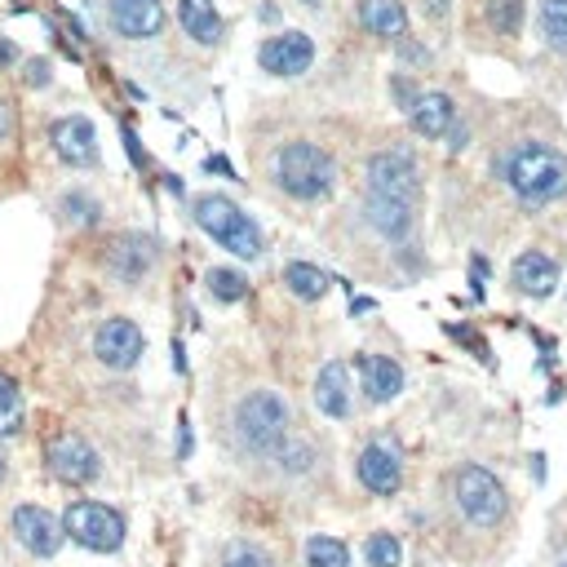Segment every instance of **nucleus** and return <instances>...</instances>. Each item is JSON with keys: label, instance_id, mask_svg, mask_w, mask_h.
Instances as JSON below:
<instances>
[{"label": "nucleus", "instance_id": "1", "mask_svg": "<svg viewBox=\"0 0 567 567\" xmlns=\"http://www.w3.org/2000/svg\"><path fill=\"white\" fill-rule=\"evenodd\" d=\"M505 182L527 204H549L567 191V160L545 142H523L505 156Z\"/></svg>", "mask_w": 567, "mask_h": 567}, {"label": "nucleus", "instance_id": "2", "mask_svg": "<svg viewBox=\"0 0 567 567\" xmlns=\"http://www.w3.org/2000/svg\"><path fill=\"white\" fill-rule=\"evenodd\" d=\"M275 182L293 200H324L338 182V164L315 142H289L275 151Z\"/></svg>", "mask_w": 567, "mask_h": 567}, {"label": "nucleus", "instance_id": "3", "mask_svg": "<svg viewBox=\"0 0 567 567\" xmlns=\"http://www.w3.org/2000/svg\"><path fill=\"white\" fill-rule=\"evenodd\" d=\"M195 226L204 231V235H213V244H222L226 253H235V257H261V231H257V222L239 208V204H231L226 195H200L195 200Z\"/></svg>", "mask_w": 567, "mask_h": 567}, {"label": "nucleus", "instance_id": "4", "mask_svg": "<svg viewBox=\"0 0 567 567\" xmlns=\"http://www.w3.org/2000/svg\"><path fill=\"white\" fill-rule=\"evenodd\" d=\"M235 439L253 452H275L289 439V404L275 391H253L235 404Z\"/></svg>", "mask_w": 567, "mask_h": 567}, {"label": "nucleus", "instance_id": "5", "mask_svg": "<svg viewBox=\"0 0 567 567\" xmlns=\"http://www.w3.org/2000/svg\"><path fill=\"white\" fill-rule=\"evenodd\" d=\"M63 532L94 554H116L125 545V518L103 501H72L63 514Z\"/></svg>", "mask_w": 567, "mask_h": 567}, {"label": "nucleus", "instance_id": "6", "mask_svg": "<svg viewBox=\"0 0 567 567\" xmlns=\"http://www.w3.org/2000/svg\"><path fill=\"white\" fill-rule=\"evenodd\" d=\"M452 492H457L461 514H466L474 527H496V523L505 518V510H510V496H505L501 479H496L492 470H483V466H461Z\"/></svg>", "mask_w": 567, "mask_h": 567}, {"label": "nucleus", "instance_id": "7", "mask_svg": "<svg viewBox=\"0 0 567 567\" xmlns=\"http://www.w3.org/2000/svg\"><path fill=\"white\" fill-rule=\"evenodd\" d=\"M50 470H54V479H63L67 488H85V483H94L98 479V470H103V461H98V452H94V443L85 439V435H58L54 443H50Z\"/></svg>", "mask_w": 567, "mask_h": 567}, {"label": "nucleus", "instance_id": "8", "mask_svg": "<svg viewBox=\"0 0 567 567\" xmlns=\"http://www.w3.org/2000/svg\"><path fill=\"white\" fill-rule=\"evenodd\" d=\"M257 63H261V72H270V76L293 81V76L311 72V63H315V41H311L307 32H279V36H270V41H261Z\"/></svg>", "mask_w": 567, "mask_h": 567}, {"label": "nucleus", "instance_id": "9", "mask_svg": "<svg viewBox=\"0 0 567 567\" xmlns=\"http://www.w3.org/2000/svg\"><path fill=\"white\" fill-rule=\"evenodd\" d=\"M368 191L386 195V200H417V164L408 151H377L368 160Z\"/></svg>", "mask_w": 567, "mask_h": 567}, {"label": "nucleus", "instance_id": "10", "mask_svg": "<svg viewBox=\"0 0 567 567\" xmlns=\"http://www.w3.org/2000/svg\"><path fill=\"white\" fill-rule=\"evenodd\" d=\"M14 536H19V545H23L28 554H36V558H54V554L63 549V541H67L63 518H54L45 505H19V510H14Z\"/></svg>", "mask_w": 567, "mask_h": 567}, {"label": "nucleus", "instance_id": "11", "mask_svg": "<svg viewBox=\"0 0 567 567\" xmlns=\"http://www.w3.org/2000/svg\"><path fill=\"white\" fill-rule=\"evenodd\" d=\"M142 329L133 320H107L98 333H94V355L107 364V368H133L138 355H142Z\"/></svg>", "mask_w": 567, "mask_h": 567}, {"label": "nucleus", "instance_id": "12", "mask_svg": "<svg viewBox=\"0 0 567 567\" xmlns=\"http://www.w3.org/2000/svg\"><path fill=\"white\" fill-rule=\"evenodd\" d=\"M355 474L360 483L373 492V496H395L399 483H404V466H399V452L386 448V443H368L355 461Z\"/></svg>", "mask_w": 567, "mask_h": 567}, {"label": "nucleus", "instance_id": "13", "mask_svg": "<svg viewBox=\"0 0 567 567\" xmlns=\"http://www.w3.org/2000/svg\"><path fill=\"white\" fill-rule=\"evenodd\" d=\"M111 28L125 41H151L164 28L160 0H111Z\"/></svg>", "mask_w": 567, "mask_h": 567}, {"label": "nucleus", "instance_id": "14", "mask_svg": "<svg viewBox=\"0 0 567 567\" xmlns=\"http://www.w3.org/2000/svg\"><path fill=\"white\" fill-rule=\"evenodd\" d=\"M54 151L72 164V169H89L98 160V133L85 116H67L54 125Z\"/></svg>", "mask_w": 567, "mask_h": 567}, {"label": "nucleus", "instance_id": "15", "mask_svg": "<svg viewBox=\"0 0 567 567\" xmlns=\"http://www.w3.org/2000/svg\"><path fill=\"white\" fill-rule=\"evenodd\" d=\"M355 368H360L364 395L373 404H391L404 391V368L395 360H386V355H355Z\"/></svg>", "mask_w": 567, "mask_h": 567}, {"label": "nucleus", "instance_id": "16", "mask_svg": "<svg viewBox=\"0 0 567 567\" xmlns=\"http://www.w3.org/2000/svg\"><path fill=\"white\" fill-rule=\"evenodd\" d=\"M514 284H518V293H527V298H549L554 289H558V266H554V257L549 253H541V248H527L518 261H514Z\"/></svg>", "mask_w": 567, "mask_h": 567}, {"label": "nucleus", "instance_id": "17", "mask_svg": "<svg viewBox=\"0 0 567 567\" xmlns=\"http://www.w3.org/2000/svg\"><path fill=\"white\" fill-rule=\"evenodd\" d=\"M315 408L324 417H346L351 413V373L346 364H324L315 377Z\"/></svg>", "mask_w": 567, "mask_h": 567}, {"label": "nucleus", "instance_id": "18", "mask_svg": "<svg viewBox=\"0 0 567 567\" xmlns=\"http://www.w3.org/2000/svg\"><path fill=\"white\" fill-rule=\"evenodd\" d=\"M178 23L195 45H217L222 41V19L213 0H178Z\"/></svg>", "mask_w": 567, "mask_h": 567}, {"label": "nucleus", "instance_id": "19", "mask_svg": "<svg viewBox=\"0 0 567 567\" xmlns=\"http://www.w3.org/2000/svg\"><path fill=\"white\" fill-rule=\"evenodd\" d=\"M408 116H413V129L421 138H443L452 129V98L448 94H417Z\"/></svg>", "mask_w": 567, "mask_h": 567}, {"label": "nucleus", "instance_id": "20", "mask_svg": "<svg viewBox=\"0 0 567 567\" xmlns=\"http://www.w3.org/2000/svg\"><path fill=\"white\" fill-rule=\"evenodd\" d=\"M156 266V239H142V235H125L116 248H111V270L120 279H142L147 270Z\"/></svg>", "mask_w": 567, "mask_h": 567}, {"label": "nucleus", "instance_id": "21", "mask_svg": "<svg viewBox=\"0 0 567 567\" xmlns=\"http://www.w3.org/2000/svg\"><path fill=\"white\" fill-rule=\"evenodd\" d=\"M368 226L377 231V235H386V239H404L408 235V226H413V204H404V200H386V195H368Z\"/></svg>", "mask_w": 567, "mask_h": 567}, {"label": "nucleus", "instance_id": "22", "mask_svg": "<svg viewBox=\"0 0 567 567\" xmlns=\"http://www.w3.org/2000/svg\"><path fill=\"white\" fill-rule=\"evenodd\" d=\"M360 23L373 36H382V41H399L408 32V14H404L399 0H364V6H360Z\"/></svg>", "mask_w": 567, "mask_h": 567}, {"label": "nucleus", "instance_id": "23", "mask_svg": "<svg viewBox=\"0 0 567 567\" xmlns=\"http://www.w3.org/2000/svg\"><path fill=\"white\" fill-rule=\"evenodd\" d=\"M284 284H289V293L302 298V302H320L329 293V275L311 261H289L284 266Z\"/></svg>", "mask_w": 567, "mask_h": 567}, {"label": "nucleus", "instance_id": "24", "mask_svg": "<svg viewBox=\"0 0 567 567\" xmlns=\"http://www.w3.org/2000/svg\"><path fill=\"white\" fill-rule=\"evenodd\" d=\"M204 289H208V298H217V302H244L248 298V279L239 275V270H231V266H213L208 275H204Z\"/></svg>", "mask_w": 567, "mask_h": 567}, {"label": "nucleus", "instance_id": "25", "mask_svg": "<svg viewBox=\"0 0 567 567\" xmlns=\"http://www.w3.org/2000/svg\"><path fill=\"white\" fill-rule=\"evenodd\" d=\"M307 563L311 567H351V549L338 536H311L307 541Z\"/></svg>", "mask_w": 567, "mask_h": 567}, {"label": "nucleus", "instance_id": "26", "mask_svg": "<svg viewBox=\"0 0 567 567\" xmlns=\"http://www.w3.org/2000/svg\"><path fill=\"white\" fill-rule=\"evenodd\" d=\"M23 430V395L14 386V377L0 373V435Z\"/></svg>", "mask_w": 567, "mask_h": 567}, {"label": "nucleus", "instance_id": "27", "mask_svg": "<svg viewBox=\"0 0 567 567\" xmlns=\"http://www.w3.org/2000/svg\"><path fill=\"white\" fill-rule=\"evenodd\" d=\"M541 32L554 50H567V0H541Z\"/></svg>", "mask_w": 567, "mask_h": 567}, {"label": "nucleus", "instance_id": "28", "mask_svg": "<svg viewBox=\"0 0 567 567\" xmlns=\"http://www.w3.org/2000/svg\"><path fill=\"white\" fill-rule=\"evenodd\" d=\"M364 558H368V567H399L404 563V545L391 532H373L368 545H364Z\"/></svg>", "mask_w": 567, "mask_h": 567}, {"label": "nucleus", "instance_id": "29", "mask_svg": "<svg viewBox=\"0 0 567 567\" xmlns=\"http://www.w3.org/2000/svg\"><path fill=\"white\" fill-rule=\"evenodd\" d=\"M488 19L501 36H514L523 23V0H488Z\"/></svg>", "mask_w": 567, "mask_h": 567}, {"label": "nucleus", "instance_id": "30", "mask_svg": "<svg viewBox=\"0 0 567 567\" xmlns=\"http://www.w3.org/2000/svg\"><path fill=\"white\" fill-rule=\"evenodd\" d=\"M222 567H270V558L248 541H231L222 554Z\"/></svg>", "mask_w": 567, "mask_h": 567}, {"label": "nucleus", "instance_id": "31", "mask_svg": "<svg viewBox=\"0 0 567 567\" xmlns=\"http://www.w3.org/2000/svg\"><path fill=\"white\" fill-rule=\"evenodd\" d=\"M14 129H19V116H14V107H10L6 98H0V147L14 138Z\"/></svg>", "mask_w": 567, "mask_h": 567}, {"label": "nucleus", "instance_id": "32", "mask_svg": "<svg viewBox=\"0 0 567 567\" xmlns=\"http://www.w3.org/2000/svg\"><path fill=\"white\" fill-rule=\"evenodd\" d=\"M23 81H28L32 89H45V85H50V63H45V58H32V63H28V76H23Z\"/></svg>", "mask_w": 567, "mask_h": 567}, {"label": "nucleus", "instance_id": "33", "mask_svg": "<svg viewBox=\"0 0 567 567\" xmlns=\"http://www.w3.org/2000/svg\"><path fill=\"white\" fill-rule=\"evenodd\" d=\"M204 169H208V173H222V178H235V173H231V164H226L222 156H208V160H204Z\"/></svg>", "mask_w": 567, "mask_h": 567}, {"label": "nucleus", "instance_id": "34", "mask_svg": "<svg viewBox=\"0 0 567 567\" xmlns=\"http://www.w3.org/2000/svg\"><path fill=\"white\" fill-rule=\"evenodd\" d=\"M19 58V50H14V41H0V67H10Z\"/></svg>", "mask_w": 567, "mask_h": 567}, {"label": "nucleus", "instance_id": "35", "mask_svg": "<svg viewBox=\"0 0 567 567\" xmlns=\"http://www.w3.org/2000/svg\"><path fill=\"white\" fill-rule=\"evenodd\" d=\"M6 474H10V457H6V448H0V483H6Z\"/></svg>", "mask_w": 567, "mask_h": 567}, {"label": "nucleus", "instance_id": "36", "mask_svg": "<svg viewBox=\"0 0 567 567\" xmlns=\"http://www.w3.org/2000/svg\"><path fill=\"white\" fill-rule=\"evenodd\" d=\"M563 567H567V563H563Z\"/></svg>", "mask_w": 567, "mask_h": 567}]
</instances>
